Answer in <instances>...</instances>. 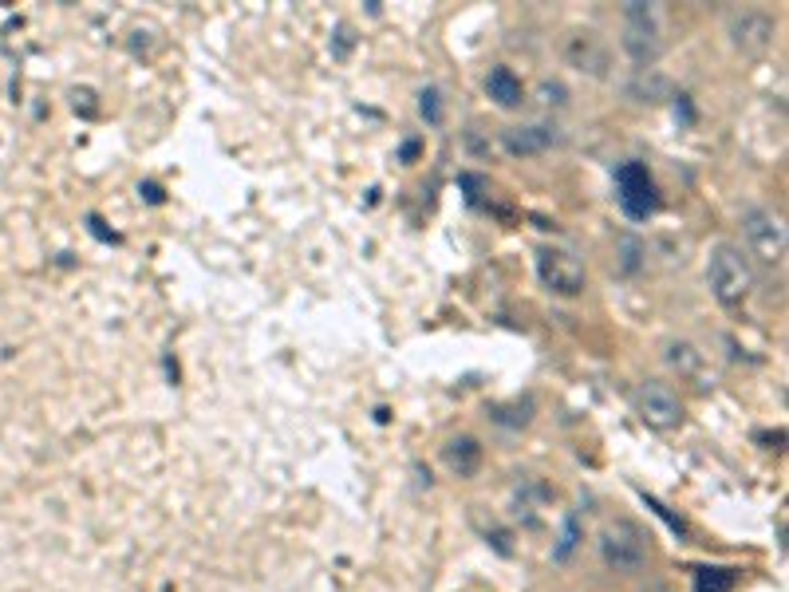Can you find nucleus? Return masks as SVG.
I'll list each match as a JSON object with an SVG mask.
<instances>
[{
    "instance_id": "11",
    "label": "nucleus",
    "mask_w": 789,
    "mask_h": 592,
    "mask_svg": "<svg viewBox=\"0 0 789 592\" xmlns=\"http://www.w3.org/2000/svg\"><path fill=\"white\" fill-rule=\"evenodd\" d=\"M442 458H447V467L454 470L458 479H474V474H478V467H482V447H478V438H470V435L454 438V443H447Z\"/></svg>"
},
{
    "instance_id": "7",
    "label": "nucleus",
    "mask_w": 789,
    "mask_h": 592,
    "mask_svg": "<svg viewBox=\"0 0 789 592\" xmlns=\"http://www.w3.org/2000/svg\"><path fill=\"white\" fill-rule=\"evenodd\" d=\"M635 411L647 426L655 431H671V426L683 423V399L671 384L664 379H647L640 391H635Z\"/></svg>"
},
{
    "instance_id": "19",
    "label": "nucleus",
    "mask_w": 789,
    "mask_h": 592,
    "mask_svg": "<svg viewBox=\"0 0 789 592\" xmlns=\"http://www.w3.org/2000/svg\"><path fill=\"white\" fill-rule=\"evenodd\" d=\"M146 202H162V194H158V186H143Z\"/></svg>"
},
{
    "instance_id": "9",
    "label": "nucleus",
    "mask_w": 789,
    "mask_h": 592,
    "mask_svg": "<svg viewBox=\"0 0 789 592\" xmlns=\"http://www.w3.org/2000/svg\"><path fill=\"white\" fill-rule=\"evenodd\" d=\"M565 56H569V63L576 72H588V75L608 72V44H604L592 28L572 32L569 44H565Z\"/></svg>"
},
{
    "instance_id": "1",
    "label": "nucleus",
    "mask_w": 789,
    "mask_h": 592,
    "mask_svg": "<svg viewBox=\"0 0 789 592\" xmlns=\"http://www.w3.org/2000/svg\"><path fill=\"white\" fill-rule=\"evenodd\" d=\"M706 285L715 292L718 304L727 309H738L746 301L750 289H754V269H750V257L730 241H718L711 257H706Z\"/></svg>"
},
{
    "instance_id": "3",
    "label": "nucleus",
    "mask_w": 789,
    "mask_h": 592,
    "mask_svg": "<svg viewBox=\"0 0 789 592\" xmlns=\"http://www.w3.org/2000/svg\"><path fill=\"white\" fill-rule=\"evenodd\" d=\"M537 277L553 297H581V292L588 289V269H584V261L572 250H561V245H545V250H537Z\"/></svg>"
},
{
    "instance_id": "14",
    "label": "nucleus",
    "mask_w": 789,
    "mask_h": 592,
    "mask_svg": "<svg viewBox=\"0 0 789 592\" xmlns=\"http://www.w3.org/2000/svg\"><path fill=\"white\" fill-rule=\"evenodd\" d=\"M735 589V572L730 569H699L695 592H730Z\"/></svg>"
},
{
    "instance_id": "10",
    "label": "nucleus",
    "mask_w": 789,
    "mask_h": 592,
    "mask_svg": "<svg viewBox=\"0 0 789 592\" xmlns=\"http://www.w3.org/2000/svg\"><path fill=\"white\" fill-rule=\"evenodd\" d=\"M557 126L549 123H530V126H509L506 135H501V146H506L513 158H525V155H541V150H549L557 146Z\"/></svg>"
},
{
    "instance_id": "4",
    "label": "nucleus",
    "mask_w": 789,
    "mask_h": 592,
    "mask_svg": "<svg viewBox=\"0 0 789 592\" xmlns=\"http://www.w3.org/2000/svg\"><path fill=\"white\" fill-rule=\"evenodd\" d=\"M742 238H746L750 253L762 261V265H781L786 261V226L774 209H762V206H750L742 214Z\"/></svg>"
},
{
    "instance_id": "6",
    "label": "nucleus",
    "mask_w": 789,
    "mask_h": 592,
    "mask_svg": "<svg viewBox=\"0 0 789 592\" xmlns=\"http://www.w3.org/2000/svg\"><path fill=\"white\" fill-rule=\"evenodd\" d=\"M623 52L632 56L640 68L655 63V56H659V16L644 0H632L623 9Z\"/></svg>"
},
{
    "instance_id": "17",
    "label": "nucleus",
    "mask_w": 789,
    "mask_h": 592,
    "mask_svg": "<svg viewBox=\"0 0 789 592\" xmlns=\"http://www.w3.org/2000/svg\"><path fill=\"white\" fill-rule=\"evenodd\" d=\"M620 245H623V273H635V269H640V253H644V250H640V241L623 238Z\"/></svg>"
},
{
    "instance_id": "16",
    "label": "nucleus",
    "mask_w": 789,
    "mask_h": 592,
    "mask_svg": "<svg viewBox=\"0 0 789 592\" xmlns=\"http://www.w3.org/2000/svg\"><path fill=\"white\" fill-rule=\"evenodd\" d=\"M418 99H423L418 107H423L426 119H430V123H438V119H442V104H438V92H435V87H426V92L418 95Z\"/></svg>"
},
{
    "instance_id": "15",
    "label": "nucleus",
    "mask_w": 789,
    "mask_h": 592,
    "mask_svg": "<svg viewBox=\"0 0 789 592\" xmlns=\"http://www.w3.org/2000/svg\"><path fill=\"white\" fill-rule=\"evenodd\" d=\"M667 360H671V367H679V372L687 375H695L699 367H703V352L691 348V343H671V348H667Z\"/></svg>"
},
{
    "instance_id": "8",
    "label": "nucleus",
    "mask_w": 789,
    "mask_h": 592,
    "mask_svg": "<svg viewBox=\"0 0 789 592\" xmlns=\"http://www.w3.org/2000/svg\"><path fill=\"white\" fill-rule=\"evenodd\" d=\"M727 32H730V44H735L738 52L758 56V52H766L769 44H774V32H778V24H774V16H769V12L742 9V12H730V16H727Z\"/></svg>"
},
{
    "instance_id": "12",
    "label": "nucleus",
    "mask_w": 789,
    "mask_h": 592,
    "mask_svg": "<svg viewBox=\"0 0 789 592\" xmlns=\"http://www.w3.org/2000/svg\"><path fill=\"white\" fill-rule=\"evenodd\" d=\"M486 95L498 107H518L521 99H525V92H521V80L509 72V68H494V72L486 75Z\"/></svg>"
},
{
    "instance_id": "5",
    "label": "nucleus",
    "mask_w": 789,
    "mask_h": 592,
    "mask_svg": "<svg viewBox=\"0 0 789 592\" xmlns=\"http://www.w3.org/2000/svg\"><path fill=\"white\" fill-rule=\"evenodd\" d=\"M616 197L632 221H647L659 209V190H655V178L644 162H623L616 170Z\"/></svg>"
},
{
    "instance_id": "2",
    "label": "nucleus",
    "mask_w": 789,
    "mask_h": 592,
    "mask_svg": "<svg viewBox=\"0 0 789 592\" xmlns=\"http://www.w3.org/2000/svg\"><path fill=\"white\" fill-rule=\"evenodd\" d=\"M652 557V541L635 521L620 518L612 525H604L600 533V561L612 572H640Z\"/></svg>"
},
{
    "instance_id": "13",
    "label": "nucleus",
    "mask_w": 789,
    "mask_h": 592,
    "mask_svg": "<svg viewBox=\"0 0 789 592\" xmlns=\"http://www.w3.org/2000/svg\"><path fill=\"white\" fill-rule=\"evenodd\" d=\"M576 545H581V518L569 514V518H565L561 537H557V545H553V561H569L572 553H576Z\"/></svg>"
},
{
    "instance_id": "18",
    "label": "nucleus",
    "mask_w": 789,
    "mask_h": 592,
    "mask_svg": "<svg viewBox=\"0 0 789 592\" xmlns=\"http://www.w3.org/2000/svg\"><path fill=\"white\" fill-rule=\"evenodd\" d=\"M647 506H652V509H655V514H659V518H664V521H667V525H671V530H676V533H679V537H683V533H687V525H683V521H679V518H671V514H667V509H664V506H659V502H655V498H647Z\"/></svg>"
}]
</instances>
